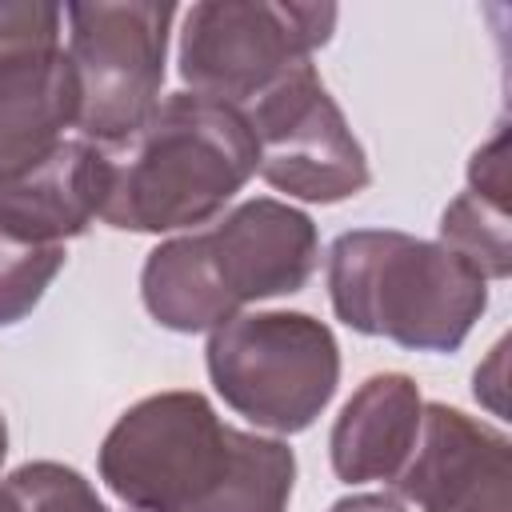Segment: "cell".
I'll list each match as a JSON object with an SVG mask.
<instances>
[{"instance_id":"6da1fadb","label":"cell","mask_w":512,"mask_h":512,"mask_svg":"<svg viewBox=\"0 0 512 512\" xmlns=\"http://www.w3.org/2000/svg\"><path fill=\"white\" fill-rule=\"evenodd\" d=\"M292 452L216 420L196 392L124 412L100 452L108 488L136 512H280Z\"/></svg>"},{"instance_id":"7a4b0ae2","label":"cell","mask_w":512,"mask_h":512,"mask_svg":"<svg viewBox=\"0 0 512 512\" xmlns=\"http://www.w3.org/2000/svg\"><path fill=\"white\" fill-rule=\"evenodd\" d=\"M256 160L252 124L236 104L180 92L104 152L100 216L140 232L200 224L252 176Z\"/></svg>"},{"instance_id":"3957f363","label":"cell","mask_w":512,"mask_h":512,"mask_svg":"<svg viewBox=\"0 0 512 512\" xmlns=\"http://www.w3.org/2000/svg\"><path fill=\"white\" fill-rule=\"evenodd\" d=\"M312 264V220L276 200H252L220 228L156 248L144 268V300L160 324L196 332L228 320L244 300L296 292Z\"/></svg>"},{"instance_id":"277c9868","label":"cell","mask_w":512,"mask_h":512,"mask_svg":"<svg viewBox=\"0 0 512 512\" xmlns=\"http://www.w3.org/2000/svg\"><path fill=\"white\" fill-rule=\"evenodd\" d=\"M328 280L344 324L412 348H456L484 308L472 264L400 232H344Z\"/></svg>"},{"instance_id":"5b68a950","label":"cell","mask_w":512,"mask_h":512,"mask_svg":"<svg viewBox=\"0 0 512 512\" xmlns=\"http://www.w3.org/2000/svg\"><path fill=\"white\" fill-rule=\"evenodd\" d=\"M208 368L232 408L268 428H308L336 388V344L300 312L240 316L208 344Z\"/></svg>"},{"instance_id":"8992f818","label":"cell","mask_w":512,"mask_h":512,"mask_svg":"<svg viewBox=\"0 0 512 512\" xmlns=\"http://www.w3.org/2000/svg\"><path fill=\"white\" fill-rule=\"evenodd\" d=\"M172 4H72V76L80 92L76 124L96 140H124L152 116L164 76Z\"/></svg>"},{"instance_id":"52a82bcc","label":"cell","mask_w":512,"mask_h":512,"mask_svg":"<svg viewBox=\"0 0 512 512\" xmlns=\"http://www.w3.org/2000/svg\"><path fill=\"white\" fill-rule=\"evenodd\" d=\"M332 20V4H196L180 44V72L204 96L228 104L260 96L308 64Z\"/></svg>"},{"instance_id":"ba28073f","label":"cell","mask_w":512,"mask_h":512,"mask_svg":"<svg viewBox=\"0 0 512 512\" xmlns=\"http://www.w3.org/2000/svg\"><path fill=\"white\" fill-rule=\"evenodd\" d=\"M264 180L308 200H340L368 184L364 152L348 136L312 64L292 68L256 96L248 116Z\"/></svg>"},{"instance_id":"9c48e42d","label":"cell","mask_w":512,"mask_h":512,"mask_svg":"<svg viewBox=\"0 0 512 512\" xmlns=\"http://www.w3.org/2000/svg\"><path fill=\"white\" fill-rule=\"evenodd\" d=\"M56 24L52 4H0V180L40 164L56 132L76 124L80 92Z\"/></svg>"},{"instance_id":"30bf717a","label":"cell","mask_w":512,"mask_h":512,"mask_svg":"<svg viewBox=\"0 0 512 512\" xmlns=\"http://www.w3.org/2000/svg\"><path fill=\"white\" fill-rule=\"evenodd\" d=\"M104 148L56 144L40 164L0 184V232L24 244H56L104 208Z\"/></svg>"},{"instance_id":"8fae6325","label":"cell","mask_w":512,"mask_h":512,"mask_svg":"<svg viewBox=\"0 0 512 512\" xmlns=\"http://www.w3.org/2000/svg\"><path fill=\"white\" fill-rule=\"evenodd\" d=\"M416 396L404 376H376L344 408L332 432V464L344 480L388 476L412 436Z\"/></svg>"},{"instance_id":"7c38bea8","label":"cell","mask_w":512,"mask_h":512,"mask_svg":"<svg viewBox=\"0 0 512 512\" xmlns=\"http://www.w3.org/2000/svg\"><path fill=\"white\" fill-rule=\"evenodd\" d=\"M0 512H108V508L72 468L24 464L0 484Z\"/></svg>"},{"instance_id":"4fadbf2b","label":"cell","mask_w":512,"mask_h":512,"mask_svg":"<svg viewBox=\"0 0 512 512\" xmlns=\"http://www.w3.org/2000/svg\"><path fill=\"white\" fill-rule=\"evenodd\" d=\"M60 260H64L60 244H24L0 232V324H12L40 300Z\"/></svg>"},{"instance_id":"5bb4252c","label":"cell","mask_w":512,"mask_h":512,"mask_svg":"<svg viewBox=\"0 0 512 512\" xmlns=\"http://www.w3.org/2000/svg\"><path fill=\"white\" fill-rule=\"evenodd\" d=\"M332 512H400V504L388 500V496H356V500L336 504Z\"/></svg>"},{"instance_id":"9a60e30c","label":"cell","mask_w":512,"mask_h":512,"mask_svg":"<svg viewBox=\"0 0 512 512\" xmlns=\"http://www.w3.org/2000/svg\"><path fill=\"white\" fill-rule=\"evenodd\" d=\"M0 456H4V420H0Z\"/></svg>"}]
</instances>
